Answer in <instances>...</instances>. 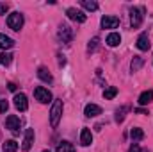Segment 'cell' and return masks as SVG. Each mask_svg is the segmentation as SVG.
Here are the masks:
<instances>
[{"mask_svg": "<svg viewBox=\"0 0 153 152\" xmlns=\"http://www.w3.org/2000/svg\"><path fill=\"white\" fill-rule=\"evenodd\" d=\"M9 11V5L7 4H0V14H5Z\"/></svg>", "mask_w": 153, "mask_h": 152, "instance_id": "cell-28", "label": "cell"}, {"mask_svg": "<svg viewBox=\"0 0 153 152\" xmlns=\"http://www.w3.org/2000/svg\"><path fill=\"white\" fill-rule=\"evenodd\" d=\"M130 136H132V140H134V141H139V140H143V138H144V131H143V129H139V127H134V129L130 131Z\"/></svg>", "mask_w": 153, "mask_h": 152, "instance_id": "cell-18", "label": "cell"}, {"mask_svg": "<svg viewBox=\"0 0 153 152\" xmlns=\"http://www.w3.org/2000/svg\"><path fill=\"white\" fill-rule=\"evenodd\" d=\"M38 77L41 79V81H43V82H52V81H53L52 74H50L46 68H43V66H41V68L38 70Z\"/></svg>", "mask_w": 153, "mask_h": 152, "instance_id": "cell-16", "label": "cell"}, {"mask_svg": "<svg viewBox=\"0 0 153 152\" xmlns=\"http://www.w3.org/2000/svg\"><path fill=\"white\" fill-rule=\"evenodd\" d=\"M14 106L18 111H27L29 109V102H27V97L23 93H16L14 95Z\"/></svg>", "mask_w": 153, "mask_h": 152, "instance_id": "cell-7", "label": "cell"}, {"mask_svg": "<svg viewBox=\"0 0 153 152\" xmlns=\"http://www.w3.org/2000/svg\"><path fill=\"white\" fill-rule=\"evenodd\" d=\"M11 59H13V56H11L9 52H4V54H0V65L7 66V65L11 63Z\"/></svg>", "mask_w": 153, "mask_h": 152, "instance_id": "cell-24", "label": "cell"}, {"mask_svg": "<svg viewBox=\"0 0 153 152\" xmlns=\"http://www.w3.org/2000/svg\"><path fill=\"white\" fill-rule=\"evenodd\" d=\"M7 88H9L11 91H16V84H14V82H9V84H7Z\"/></svg>", "mask_w": 153, "mask_h": 152, "instance_id": "cell-31", "label": "cell"}, {"mask_svg": "<svg viewBox=\"0 0 153 152\" xmlns=\"http://www.w3.org/2000/svg\"><path fill=\"white\" fill-rule=\"evenodd\" d=\"M61 116H62V100H55L52 106V111H50V125L57 127Z\"/></svg>", "mask_w": 153, "mask_h": 152, "instance_id": "cell-1", "label": "cell"}, {"mask_svg": "<svg viewBox=\"0 0 153 152\" xmlns=\"http://www.w3.org/2000/svg\"><path fill=\"white\" fill-rule=\"evenodd\" d=\"M32 143H34V129H27V131H25V138H23L22 149H23V150H29V149L32 147Z\"/></svg>", "mask_w": 153, "mask_h": 152, "instance_id": "cell-11", "label": "cell"}, {"mask_svg": "<svg viewBox=\"0 0 153 152\" xmlns=\"http://www.w3.org/2000/svg\"><path fill=\"white\" fill-rule=\"evenodd\" d=\"M128 152H141V147H139L137 143H134V145L130 147V150H128Z\"/></svg>", "mask_w": 153, "mask_h": 152, "instance_id": "cell-29", "label": "cell"}, {"mask_svg": "<svg viewBox=\"0 0 153 152\" xmlns=\"http://www.w3.org/2000/svg\"><path fill=\"white\" fill-rule=\"evenodd\" d=\"M152 100H153V91L152 90L143 91V93L139 95V104H141V106H146V104H150Z\"/></svg>", "mask_w": 153, "mask_h": 152, "instance_id": "cell-14", "label": "cell"}, {"mask_svg": "<svg viewBox=\"0 0 153 152\" xmlns=\"http://www.w3.org/2000/svg\"><path fill=\"white\" fill-rule=\"evenodd\" d=\"M125 113H126V108H121V109L116 111V122H117V123L125 120Z\"/></svg>", "mask_w": 153, "mask_h": 152, "instance_id": "cell-26", "label": "cell"}, {"mask_svg": "<svg viewBox=\"0 0 153 152\" xmlns=\"http://www.w3.org/2000/svg\"><path fill=\"white\" fill-rule=\"evenodd\" d=\"M141 66H143V57H139V56H135V57L132 59V65H130V68H132V72H137V70H141Z\"/></svg>", "mask_w": 153, "mask_h": 152, "instance_id": "cell-23", "label": "cell"}, {"mask_svg": "<svg viewBox=\"0 0 153 152\" xmlns=\"http://www.w3.org/2000/svg\"><path fill=\"white\" fill-rule=\"evenodd\" d=\"M2 149H4V152H16L18 150V143H16L14 140H7Z\"/></svg>", "mask_w": 153, "mask_h": 152, "instance_id": "cell-19", "label": "cell"}, {"mask_svg": "<svg viewBox=\"0 0 153 152\" xmlns=\"http://www.w3.org/2000/svg\"><path fill=\"white\" fill-rule=\"evenodd\" d=\"M66 14H68L70 20H73V22H76V23H84V22L87 20V16H85L80 9H76V7H70V9L66 11Z\"/></svg>", "mask_w": 153, "mask_h": 152, "instance_id": "cell-5", "label": "cell"}, {"mask_svg": "<svg viewBox=\"0 0 153 152\" xmlns=\"http://www.w3.org/2000/svg\"><path fill=\"white\" fill-rule=\"evenodd\" d=\"M119 25V18L117 16H103L102 18V27L103 29H116Z\"/></svg>", "mask_w": 153, "mask_h": 152, "instance_id": "cell-8", "label": "cell"}, {"mask_svg": "<svg viewBox=\"0 0 153 152\" xmlns=\"http://www.w3.org/2000/svg\"><path fill=\"white\" fill-rule=\"evenodd\" d=\"M55 152H75V147L71 143H68V141H62V143H59Z\"/></svg>", "mask_w": 153, "mask_h": 152, "instance_id": "cell-20", "label": "cell"}, {"mask_svg": "<svg viewBox=\"0 0 153 152\" xmlns=\"http://www.w3.org/2000/svg\"><path fill=\"white\" fill-rule=\"evenodd\" d=\"M84 114H85L87 118H94V116L102 114V108H100V106H96V104H87V106H85V109H84Z\"/></svg>", "mask_w": 153, "mask_h": 152, "instance_id": "cell-10", "label": "cell"}, {"mask_svg": "<svg viewBox=\"0 0 153 152\" xmlns=\"http://www.w3.org/2000/svg\"><path fill=\"white\" fill-rule=\"evenodd\" d=\"M116 95H117V88H114V86H111V88H107V90L103 91V99H105V100L114 99Z\"/></svg>", "mask_w": 153, "mask_h": 152, "instance_id": "cell-22", "label": "cell"}, {"mask_svg": "<svg viewBox=\"0 0 153 152\" xmlns=\"http://www.w3.org/2000/svg\"><path fill=\"white\" fill-rule=\"evenodd\" d=\"M7 109H9V102H7L5 99H2V100H0V113L4 114Z\"/></svg>", "mask_w": 153, "mask_h": 152, "instance_id": "cell-27", "label": "cell"}, {"mask_svg": "<svg viewBox=\"0 0 153 152\" xmlns=\"http://www.w3.org/2000/svg\"><path fill=\"white\" fill-rule=\"evenodd\" d=\"M14 47V41L9 38V36H5V34H0V48H4V50H9V48H13Z\"/></svg>", "mask_w": 153, "mask_h": 152, "instance_id": "cell-15", "label": "cell"}, {"mask_svg": "<svg viewBox=\"0 0 153 152\" xmlns=\"http://www.w3.org/2000/svg\"><path fill=\"white\" fill-rule=\"evenodd\" d=\"M143 13H144L143 7H132L130 9V22H132V27L134 29H137L143 23Z\"/></svg>", "mask_w": 153, "mask_h": 152, "instance_id": "cell-3", "label": "cell"}, {"mask_svg": "<svg viewBox=\"0 0 153 152\" xmlns=\"http://www.w3.org/2000/svg\"><path fill=\"white\" fill-rule=\"evenodd\" d=\"M121 43V36L117 34V32H111L109 36H107V45L109 47H117Z\"/></svg>", "mask_w": 153, "mask_h": 152, "instance_id": "cell-17", "label": "cell"}, {"mask_svg": "<svg viewBox=\"0 0 153 152\" xmlns=\"http://www.w3.org/2000/svg\"><path fill=\"white\" fill-rule=\"evenodd\" d=\"M135 113H139V114H148V111H146V109H143V108H137V109H135Z\"/></svg>", "mask_w": 153, "mask_h": 152, "instance_id": "cell-30", "label": "cell"}, {"mask_svg": "<svg viewBox=\"0 0 153 152\" xmlns=\"http://www.w3.org/2000/svg\"><path fill=\"white\" fill-rule=\"evenodd\" d=\"M7 25L13 31H20L23 27V14L22 13H11L7 16Z\"/></svg>", "mask_w": 153, "mask_h": 152, "instance_id": "cell-2", "label": "cell"}, {"mask_svg": "<svg viewBox=\"0 0 153 152\" xmlns=\"http://www.w3.org/2000/svg\"><path fill=\"white\" fill-rule=\"evenodd\" d=\"M34 97H36V100H39L41 104H48L52 100V93L46 88H43V86H38L34 90Z\"/></svg>", "mask_w": 153, "mask_h": 152, "instance_id": "cell-4", "label": "cell"}, {"mask_svg": "<svg viewBox=\"0 0 153 152\" xmlns=\"http://www.w3.org/2000/svg\"><path fill=\"white\" fill-rule=\"evenodd\" d=\"M98 41H100L98 36H96V38H93L91 41H89V45H87V50H89V52H94V50H96V47H98Z\"/></svg>", "mask_w": 153, "mask_h": 152, "instance_id": "cell-25", "label": "cell"}, {"mask_svg": "<svg viewBox=\"0 0 153 152\" xmlns=\"http://www.w3.org/2000/svg\"><path fill=\"white\" fill-rule=\"evenodd\" d=\"M80 4H82V7L87 9V11H96V9H98V4H96L94 0H82Z\"/></svg>", "mask_w": 153, "mask_h": 152, "instance_id": "cell-21", "label": "cell"}, {"mask_svg": "<svg viewBox=\"0 0 153 152\" xmlns=\"http://www.w3.org/2000/svg\"><path fill=\"white\" fill-rule=\"evenodd\" d=\"M5 127L13 132V134H18L20 132V118L14 116V114H9L5 118Z\"/></svg>", "mask_w": 153, "mask_h": 152, "instance_id": "cell-6", "label": "cell"}, {"mask_svg": "<svg viewBox=\"0 0 153 152\" xmlns=\"http://www.w3.org/2000/svg\"><path fill=\"white\" fill-rule=\"evenodd\" d=\"M137 48L139 50H150V38L146 32H143L139 38H137Z\"/></svg>", "mask_w": 153, "mask_h": 152, "instance_id": "cell-12", "label": "cell"}, {"mask_svg": "<svg viewBox=\"0 0 153 152\" xmlns=\"http://www.w3.org/2000/svg\"><path fill=\"white\" fill-rule=\"evenodd\" d=\"M59 38L62 39L64 43H70V41H71V29H70L68 25H61V29H59Z\"/></svg>", "mask_w": 153, "mask_h": 152, "instance_id": "cell-13", "label": "cell"}, {"mask_svg": "<svg viewBox=\"0 0 153 152\" xmlns=\"http://www.w3.org/2000/svg\"><path fill=\"white\" fill-rule=\"evenodd\" d=\"M80 143L84 147H89L93 143V132H91V129H87V127L82 129V132H80Z\"/></svg>", "mask_w": 153, "mask_h": 152, "instance_id": "cell-9", "label": "cell"}]
</instances>
